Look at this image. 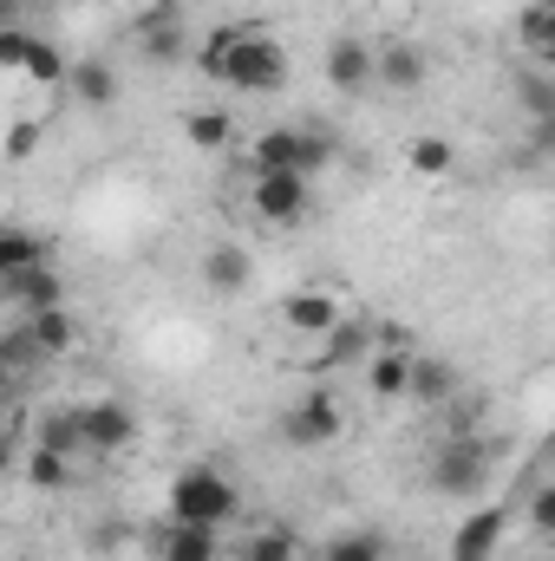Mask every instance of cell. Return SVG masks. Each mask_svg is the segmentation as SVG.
<instances>
[{
    "label": "cell",
    "instance_id": "cell-1",
    "mask_svg": "<svg viewBox=\"0 0 555 561\" xmlns=\"http://www.w3.org/2000/svg\"><path fill=\"white\" fill-rule=\"evenodd\" d=\"M209 79H223L229 92H281L287 85V46L256 33V26H223L209 33V46L196 53Z\"/></svg>",
    "mask_w": 555,
    "mask_h": 561
},
{
    "label": "cell",
    "instance_id": "cell-2",
    "mask_svg": "<svg viewBox=\"0 0 555 561\" xmlns=\"http://www.w3.org/2000/svg\"><path fill=\"white\" fill-rule=\"evenodd\" d=\"M236 510H242V490H236L229 470L190 463V470L170 477V523H209V529H223Z\"/></svg>",
    "mask_w": 555,
    "mask_h": 561
},
{
    "label": "cell",
    "instance_id": "cell-3",
    "mask_svg": "<svg viewBox=\"0 0 555 561\" xmlns=\"http://www.w3.org/2000/svg\"><path fill=\"white\" fill-rule=\"evenodd\" d=\"M249 163L256 176L262 170H301V176H320L333 163V131H314V125H275L249 144Z\"/></svg>",
    "mask_w": 555,
    "mask_h": 561
},
{
    "label": "cell",
    "instance_id": "cell-4",
    "mask_svg": "<svg viewBox=\"0 0 555 561\" xmlns=\"http://www.w3.org/2000/svg\"><path fill=\"white\" fill-rule=\"evenodd\" d=\"M484 483H490V437L457 431L431 450V490L438 496H477Z\"/></svg>",
    "mask_w": 555,
    "mask_h": 561
},
{
    "label": "cell",
    "instance_id": "cell-5",
    "mask_svg": "<svg viewBox=\"0 0 555 561\" xmlns=\"http://www.w3.org/2000/svg\"><path fill=\"white\" fill-rule=\"evenodd\" d=\"M340 399L327 392V386H314V392H301L287 412H281V444H294V450H320V444H333L340 437Z\"/></svg>",
    "mask_w": 555,
    "mask_h": 561
},
{
    "label": "cell",
    "instance_id": "cell-6",
    "mask_svg": "<svg viewBox=\"0 0 555 561\" xmlns=\"http://www.w3.org/2000/svg\"><path fill=\"white\" fill-rule=\"evenodd\" d=\"M307 203H314V190H307L301 170H262V176L249 183V209H256L262 222H301Z\"/></svg>",
    "mask_w": 555,
    "mask_h": 561
},
{
    "label": "cell",
    "instance_id": "cell-7",
    "mask_svg": "<svg viewBox=\"0 0 555 561\" xmlns=\"http://www.w3.org/2000/svg\"><path fill=\"white\" fill-rule=\"evenodd\" d=\"M503 529H510V503H477V510L451 529V561H497Z\"/></svg>",
    "mask_w": 555,
    "mask_h": 561
},
{
    "label": "cell",
    "instance_id": "cell-8",
    "mask_svg": "<svg viewBox=\"0 0 555 561\" xmlns=\"http://www.w3.org/2000/svg\"><path fill=\"white\" fill-rule=\"evenodd\" d=\"M327 85L333 92H366V85H380V46H366V39H353V33H340L333 46H327Z\"/></svg>",
    "mask_w": 555,
    "mask_h": 561
},
{
    "label": "cell",
    "instance_id": "cell-9",
    "mask_svg": "<svg viewBox=\"0 0 555 561\" xmlns=\"http://www.w3.org/2000/svg\"><path fill=\"white\" fill-rule=\"evenodd\" d=\"M132 444H138V412H132L125 399H92V405H86V450L118 457V450H132Z\"/></svg>",
    "mask_w": 555,
    "mask_h": 561
},
{
    "label": "cell",
    "instance_id": "cell-10",
    "mask_svg": "<svg viewBox=\"0 0 555 561\" xmlns=\"http://www.w3.org/2000/svg\"><path fill=\"white\" fill-rule=\"evenodd\" d=\"M281 327H287V333H307V340H327V333H340L347 320H340L333 294H320V287H294V294L281 300Z\"/></svg>",
    "mask_w": 555,
    "mask_h": 561
},
{
    "label": "cell",
    "instance_id": "cell-11",
    "mask_svg": "<svg viewBox=\"0 0 555 561\" xmlns=\"http://www.w3.org/2000/svg\"><path fill=\"white\" fill-rule=\"evenodd\" d=\"M150 556L157 561H223V529L209 523H170L150 536Z\"/></svg>",
    "mask_w": 555,
    "mask_h": 561
},
{
    "label": "cell",
    "instance_id": "cell-12",
    "mask_svg": "<svg viewBox=\"0 0 555 561\" xmlns=\"http://www.w3.org/2000/svg\"><path fill=\"white\" fill-rule=\"evenodd\" d=\"M412 346H380V353H366V392L373 399H406L412 392Z\"/></svg>",
    "mask_w": 555,
    "mask_h": 561
},
{
    "label": "cell",
    "instance_id": "cell-13",
    "mask_svg": "<svg viewBox=\"0 0 555 561\" xmlns=\"http://www.w3.org/2000/svg\"><path fill=\"white\" fill-rule=\"evenodd\" d=\"M457 392H464V379H457V366L451 359H431V353H418L412 359V392L406 399H418V405H457Z\"/></svg>",
    "mask_w": 555,
    "mask_h": 561
},
{
    "label": "cell",
    "instance_id": "cell-14",
    "mask_svg": "<svg viewBox=\"0 0 555 561\" xmlns=\"http://www.w3.org/2000/svg\"><path fill=\"white\" fill-rule=\"evenodd\" d=\"M0 287H7V300H20L26 313L66 307V280L53 275V262H39V268H26V275H0Z\"/></svg>",
    "mask_w": 555,
    "mask_h": 561
},
{
    "label": "cell",
    "instance_id": "cell-15",
    "mask_svg": "<svg viewBox=\"0 0 555 561\" xmlns=\"http://www.w3.org/2000/svg\"><path fill=\"white\" fill-rule=\"evenodd\" d=\"M424 72H431L424 46H412V39L380 46V85H386V92H418V85H424Z\"/></svg>",
    "mask_w": 555,
    "mask_h": 561
},
{
    "label": "cell",
    "instance_id": "cell-16",
    "mask_svg": "<svg viewBox=\"0 0 555 561\" xmlns=\"http://www.w3.org/2000/svg\"><path fill=\"white\" fill-rule=\"evenodd\" d=\"M203 280H209V294H242V287L256 280L249 249H236V242H216V249L203 255Z\"/></svg>",
    "mask_w": 555,
    "mask_h": 561
},
{
    "label": "cell",
    "instance_id": "cell-17",
    "mask_svg": "<svg viewBox=\"0 0 555 561\" xmlns=\"http://www.w3.org/2000/svg\"><path fill=\"white\" fill-rule=\"evenodd\" d=\"M66 92H72L79 105L105 112V105H118V72H112L105 59H72V79H66Z\"/></svg>",
    "mask_w": 555,
    "mask_h": 561
},
{
    "label": "cell",
    "instance_id": "cell-18",
    "mask_svg": "<svg viewBox=\"0 0 555 561\" xmlns=\"http://www.w3.org/2000/svg\"><path fill=\"white\" fill-rule=\"evenodd\" d=\"M26 333H33V346H39V359H66V353L79 346V320H72L66 307H46V313H26Z\"/></svg>",
    "mask_w": 555,
    "mask_h": 561
},
{
    "label": "cell",
    "instance_id": "cell-19",
    "mask_svg": "<svg viewBox=\"0 0 555 561\" xmlns=\"http://www.w3.org/2000/svg\"><path fill=\"white\" fill-rule=\"evenodd\" d=\"M33 444H46V450H59V457L86 450V405H59V412H46Z\"/></svg>",
    "mask_w": 555,
    "mask_h": 561
},
{
    "label": "cell",
    "instance_id": "cell-20",
    "mask_svg": "<svg viewBox=\"0 0 555 561\" xmlns=\"http://www.w3.org/2000/svg\"><path fill=\"white\" fill-rule=\"evenodd\" d=\"M138 46L150 53V59H183V20H177L170 7H163V13L150 7V13L138 20Z\"/></svg>",
    "mask_w": 555,
    "mask_h": 561
},
{
    "label": "cell",
    "instance_id": "cell-21",
    "mask_svg": "<svg viewBox=\"0 0 555 561\" xmlns=\"http://www.w3.org/2000/svg\"><path fill=\"white\" fill-rule=\"evenodd\" d=\"M39 262H53V242H39V236H26V229H7V236H0V275H26V268H39Z\"/></svg>",
    "mask_w": 555,
    "mask_h": 561
},
{
    "label": "cell",
    "instance_id": "cell-22",
    "mask_svg": "<svg viewBox=\"0 0 555 561\" xmlns=\"http://www.w3.org/2000/svg\"><path fill=\"white\" fill-rule=\"evenodd\" d=\"M242 561H301V542L287 523H262L249 542H242Z\"/></svg>",
    "mask_w": 555,
    "mask_h": 561
},
{
    "label": "cell",
    "instance_id": "cell-23",
    "mask_svg": "<svg viewBox=\"0 0 555 561\" xmlns=\"http://www.w3.org/2000/svg\"><path fill=\"white\" fill-rule=\"evenodd\" d=\"M517 105H523V118L530 125H543V118H555V79L550 72H517Z\"/></svg>",
    "mask_w": 555,
    "mask_h": 561
},
{
    "label": "cell",
    "instance_id": "cell-24",
    "mask_svg": "<svg viewBox=\"0 0 555 561\" xmlns=\"http://www.w3.org/2000/svg\"><path fill=\"white\" fill-rule=\"evenodd\" d=\"M183 138L196 144V150H223V144L236 138V118L229 112H190L183 118Z\"/></svg>",
    "mask_w": 555,
    "mask_h": 561
},
{
    "label": "cell",
    "instance_id": "cell-25",
    "mask_svg": "<svg viewBox=\"0 0 555 561\" xmlns=\"http://www.w3.org/2000/svg\"><path fill=\"white\" fill-rule=\"evenodd\" d=\"M406 163H412V176H451L457 150H451L444 138H412L406 144Z\"/></svg>",
    "mask_w": 555,
    "mask_h": 561
},
{
    "label": "cell",
    "instance_id": "cell-26",
    "mask_svg": "<svg viewBox=\"0 0 555 561\" xmlns=\"http://www.w3.org/2000/svg\"><path fill=\"white\" fill-rule=\"evenodd\" d=\"M320 561H386V542L373 536V529H353V536H333Z\"/></svg>",
    "mask_w": 555,
    "mask_h": 561
},
{
    "label": "cell",
    "instance_id": "cell-27",
    "mask_svg": "<svg viewBox=\"0 0 555 561\" xmlns=\"http://www.w3.org/2000/svg\"><path fill=\"white\" fill-rule=\"evenodd\" d=\"M26 79H33V85H66V79H72V59H66L59 46H46V39H39V46H33V59H26Z\"/></svg>",
    "mask_w": 555,
    "mask_h": 561
},
{
    "label": "cell",
    "instance_id": "cell-28",
    "mask_svg": "<svg viewBox=\"0 0 555 561\" xmlns=\"http://www.w3.org/2000/svg\"><path fill=\"white\" fill-rule=\"evenodd\" d=\"M517 33H523V46H536V53H550V59H555V13H550V0H536V7H523V20H517Z\"/></svg>",
    "mask_w": 555,
    "mask_h": 561
},
{
    "label": "cell",
    "instance_id": "cell-29",
    "mask_svg": "<svg viewBox=\"0 0 555 561\" xmlns=\"http://www.w3.org/2000/svg\"><path fill=\"white\" fill-rule=\"evenodd\" d=\"M26 483H33V490H66V457L46 450V444H33V457H26Z\"/></svg>",
    "mask_w": 555,
    "mask_h": 561
},
{
    "label": "cell",
    "instance_id": "cell-30",
    "mask_svg": "<svg viewBox=\"0 0 555 561\" xmlns=\"http://www.w3.org/2000/svg\"><path fill=\"white\" fill-rule=\"evenodd\" d=\"M33 33L26 26H0V66H13V72H26V59H33Z\"/></svg>",
    "mask_w": 555,
    "mask_h": 561
},
{
    "label": "cell",
    "instance_id": "cell-31",
    "mask_svg": "<svg viewBox=\"0 0 555 561\" xmlns=\"http://www.w3.org/2000/svg\"><path fill=\"white\" fill-rule=\"evenodd\" d=\"M366 353V327H340V333H327V359L340 366V359H360Z\"/></svg>",
    "mask_w": 555,
    "mask_h": 561
},
{
    "label": "cell",
    "instance_id": "cell-32",
    "mask_svg": "<svg viewBox=\"0 0 555 561\" xmlns=\"http://www.w3.org/2000/svg\"><path fill=\"white\" fill-rule=\"evenodd\" d=\"M33 150H39V125H33V118H20V125L7 131V163H26Z\"/></svg>",
    "mask_w": 555,
    "mask_h": 561
},
{
    "label": "cell",
    "instance_id": "cell-33",
    "mask_svg": "<svg viewBox=\"0 0 555 561\" xmlns=\"http://www.w3.org/2000/svg\"><path fill=\"white\" fill-rule=\"evenodd\" d=\"M530 529H536V536H555V483L530 496Z\"/></svg>",
    "mask_w": 555,
    "mask_h": 561
},
{
    "label": "cell",
    "instance_id": "cell-34",
    "mask_svg": "<svg viewBox=\"0 0 555 561\" xmlns=\"http://www.w3.org/2000/svg\"><path fill=\"white\" fill-rule=\"evenodd\" d=\"M530 150H536V157H555V118L530 125Z\"/></svg>",
    "mask_w": 555,
    "mask_h": 561
},
{
    "label": "cell",
    "instance_id": "cell-35",
    "mask_svg": "<svg viewBox=\"0 0 555 561\" xmlns=\"http://www.w3.org/2000/svg\"><path fill=\"white\" fill-rule=\"evenodd\" d=\"M550 13H555V0H550Z\"/></svg>",
    "mask_w": 555,
    "mask_h": 561
},
{
    "label": "cell",
    "instance_id": "cell-36",
    "mask_svg": "<svg viewBox=\"0 0 555 561\" xmlns=\"http://www.w3.org/2000/svg\"><path fill=\"white\" fill-rule=\"evenodd\" d=\"M236 561H242V556H236Z\"/></svg>",
    "mask_w": 555,
    "mask_h": 561
},
{
    "label": "cell",
    "instance_id": "cell-37",
    "mask_svg": "<svg viewBox=\"0 0 555 561\" xmlns=\"http://www.w3.org/2000/svg\"><path fill=\"white\" fill-rule=\"evenodd\" d=\"M418 561H424V556H418Z\"/></svg>",
    "mask_w": 555,
    "mask_h": 561
}]
</instances>
